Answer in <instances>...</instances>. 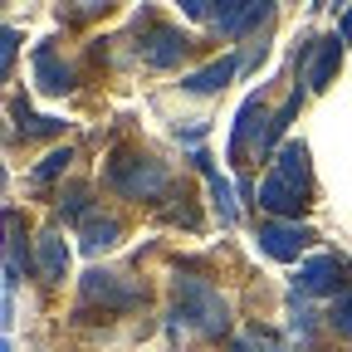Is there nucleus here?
Segmentation results:
<instances>
[{
    "label": "nucleus",
    "mask_w": 352,
    "mask_h": 352,
    "mask_svg": "<svg viewBox=\"0 0 352 352\" xmlns=\"http://www.w3.org/2000/svg\"><path fill=\"white\" fill-rule=\"evenodd\" d=\"M103 186L122 201H157L171 191V171L157 157H113L103 171Z\"/></svg>",
    "instance_id": "nucleus-1"
},
{
    "label": "nucleus",
    "mask_w": 352,
    "mask_h": 352,
    "mask_svg": "<svg viewBox=\"0 0 352 352\" xmlns=\"http://www.w3.org/2000/svg\"><path fill=\"white\" fill-rule=\"evenodd\" d=\"M176 308H182V318H186L196 333H206V338H220V333L230 328V303L220 298L215 284H206V279H196V274H182V279H176Z\"/></svg>",
    "instance_id": "nucleus-2"
},
{
    "label": "nucleus",
    "mask_w": 352,
    "mask_h": 352,
    "mask_svg": "<svg viewBox=\"0 0 352 352\" xmlns=\"http://www.w3.org/2000/svg\"><path fill=\"white\" fill-rule=\"evenodd\" d=\"M142 284L118 270H88L83 274V308H103V314H138L142 308Z\"/></svg>",
    "instance_id": "nucleus-3"
},
{
    "label": "nucleus",
    "mask_w": 352,
    "mask_h": 352,
    "mask_svg": "<svg viewBox=\"0 0 352 352\" xmlns=\"http://www.w3.org/2000/svg\"><path fill=\"white\" fill-rule=\"evenodd\" d=\"M186 50H191V39L176 30V25H147L142 30V44H138V54H142L147 69H176V64L186 59Z\"/></svg>",
    "instance_id": "nucleus-4"
},
{
    "label": "nucleus",
    "mask_w": 352,
    "mask_h": 352,
    "mask_svg": "<svg viewBox=\"0 0 352 352\" xmlns=\"http://www.w3.org/2000/svg\"><path fill=\"white\" fill-rule=\"evenodd\" d=\"M254 240H259V250L270 254V259L289 264V259H298L308 245H314V230H308V226H298V220H264Z\"/></svg>",
    "instance_id": "nucleus-5"
},
{
    "label": "nucleus",
    "mask_w": 352,
    "mask_h": 352,
    "mask_svg": "<svg viewBox=\"0 0 352 352\" xmlns=\"http://www.w3.org/2000/svg\"><path fill=\"white\" fill-rule=\"evenodd\" d=\"M308 196H314V191L298 186V182H289L284 171H270V176L259 182V206L270 210L274 220H298V210L308 206Z\"/></svg>",
    "instance_id": "nucleus-6"
},
{
    "label": "nucleus",
    "mask_w": 352,
    "mask_h": 352,
    "mask_svg": "<svg viewBox=\"0 0 352 352\" xmlns=\"http://www.w3.org/2000/svg\"><path fill=\"white\" fill-rule=\"evenodd\" d=\"M342 274H352V264L347 259H338V254H314L298 270V294H338V284H347Z\"/></svg>",
    "instance_id": "nucleus-7"
},
{
    "label": "nucleus",
    "mask_w": 352,
    "mask_h": 352,
    "mask_svg": "<svg viewBox=\"0 0 352 352\" xmlns=\"http://www.w3.org/2000/svg\"><path fill=\"white\" fill-rule=\"evenodd\" d=\"M342 34H323V39H314V50H308V64H303V83H308V94H318V88H328L333 83V74H338V59H342Z\"/></svg>",
    "instance_id": "nucleus-8"
},
{
    "label": "nucleus",
    "mask_w": 352,
    "mask_h": 352,
    "mask_svg": "<svg viewBox=\"0 0 352 352\" xmlns=\"http://www.w3.org/2000/svg\"><path fill=\"white\" fill-rule=\"evenodd\" d=\"M264 15H270V0H215L210 25H215L220 34H245V30H254Z\"/></svg>",
    "instance_id": "nucleus-9"
},
{
    "label": "nucleus",
    "mask_w": 352,
    "mask_h": 352,
    "mask_svg": "<svg viewBox=\"0 0 352 352\" xmlns=\"http://www.w3.org/2000/svg\"><path fill=\"white\" fill-rule=\"evenodd\" d=\"M34 270H39L44 284H64V274H69V245H64L59 230H44L34 240Z\"/></svg>",
    "instance_id": "nucleus-10"
},
{
    "label": "nucleus",
    "mask_w": 352,
    "mask_h": 352,
    "mask_svg": "<svg viewBox=\"0 0 352 352\" xmlns=\"http://www.w3.org/2000/svg\"><path fill=\"white\" fill-rule=\"evenodd\" d=\"M34 83L44 88V94H54V98H64L74 88V69L59 59V50H50V44L34 50Z\"/></svg>",
    "instance_id": "nucleus-11"
},
{
    "label": "nucleus",
    "mask_w": 352,
    "mask_h": 352,
    "mask_svg": "<svg viewBox=\"0 0 352 352\" xmlns=\"http://www.w3.org/2000/svg\"><path fill=\"white\" fill-rule=\"evenodd\" d=\"M78 240H83L88 254H103V250H113L122 240V220L118 215H103V210H88V220L78 226Z\"/></svg>",
    "instance_id": "nucleus-12"
},
{
    "label": "nucleus",
    "mask_w": 352,
    "mask_h": 352,
    "mask_svg": "<svg viewBox=\"0 0 352 352\" xmlns=\"http://www.w3.org/2000/svg\"><path fill=\"white\" fill-rule=\"evenodd\" d=\"M235 69H240V59H235V54H226V59H215V64H206V69L186 74V78H182V88H186V94H196V98L220 94V88L235 78Z\"/></svg>",
    "instance_id": "nucleus-13"
},
{
    "label": "nucleus",
    "mask_w": 352,
    "mask_h": 352,
    "mask_svg": "<svg viewBox=\"0 0 352 352\" xmlns=\"http://www.w3.org/2000/svg\"><path fill=\"white\" fill-rule=\"evenodd\" d=\"M6 294L15 298V284H20V274H25V235H20V220H15V210H6Z\"/></svg>",
    "instance_id": "nucleus-14"
},
{
    "label": "nucleus",
    "mask_w": 352,
    "mask_h": 352,
    "mask_svg": "<svg viewBox=\"0 0 352 352\" xmlns=\"http://www.w3.org/2000/svg\"><path fill=\"white\" fill-rule=\"evenodd\" d=\"M196 166L206 171V182H210V196H215V210H220V226H235V220H240V210H235L230 182H226V176H220V171L210 166V157H201V152H196Z\"/></svg>",
    "instance_id": "nucleus-15"
},
{
    "label": "nucleus",
    "mask_w": 352,
    "mask_h": 352,
    "mask_svg": "<svg viewBox=\"0 0 352 352\" xmlns=\"http://www.w3.org/2000/svg\"><path fill=\"white\" fill-rule=\"evenodd\" d=\"M274 171H284L289 182H298V186L314 191V171H308V147H303V142H284V147H279Z\"/></svg>",
    "instance_id": "nucleus-16"
},
{
    "label": "nucleus",
    "mask_w": 352,
    "mask_h": 352,
    "mask_svg": "<svg viewBox=\"0 0 352 352\" xmlns=\"http://www.w3.org/2000/svg\"><path fill=\"white\" fill-rule=\"evenodd\" d=\"M69 162H74V152H69V147H54L50 157L30 171V191H50V182H59V176L69 171Z\"/></svg>",
    "instance_id": "nucleus-17"
},
{
    "label": "nucleus",
    "mask_w": 352,
    "mask_h": 352,
    "mask_svg": "<svg viewBox=\"0 0 352 352\" xmlns=\"http://www.w3.org/2000/svg\"><path fill=\"white\" fill-rule=\"evenodd\" d=\"M230 352H279V347H274V338L264 328H240L235 342H230Z\"/></svg>",
    "instance_id": "nucleus-18"
},
{
    "label": "nucleus",
    "mask_w": 352,
    "mask_h": 352,
    "mask_svg": "<svg viewBox=\"0 0 352 352\" xmlns=\"http://www.w3.org/2000/svg\"><path fill=\"white\" fill-rule=\"evenodd\" d=\"M15 118L25 122V138H54V132H64V122H54V118H34L25 103H15Z\"/></svg>",
    "instance_id": "nucleus-19"
},
{
    "label": "nucleus",
    "mask_w": 352,
    "mask_h": 352,
    "mask_svg": "<svg viewBox=\"0 0 352 352\" xmlns=\"http://www.w3.org/2000/svg\"><path fill=\"white\" fill-rule=\"evenodd\" d=\"M59 215H64V220H88V191H83V186L59 191Z\"/></svg>",
    "instance_id": "nucleus-20"
},
{
    "label": "nucleus",
    "mask_w": 352,
    "mask_h": 352,
    "mask_svg": "<svg viewBox=\"0 0 352 352\" xmlns=\"http://www.w3.org/2000/svg\"><path fill=\"white\" fill-rule=\"evenodd\" d=\"M328 328H333L338 338H352V294H342V298L328 308Z\"/></svg>",
    "instance_id": "nucleus-21"
},
{
    "label": "nucleus",
    "mask_w": 352,
    "mask_h": 352,
    "mask_svg": "<svg viewBox=\"0 0 352 352\" xmlns=\"http://www.w3.org/2000/svg\"><path fill=\"white\" fill-rule=\"evenodd\" d=\"M289 333H294V342L308 347V338H314V314H308V308H294V314H289Z\"/></svg>",
    "instance_id": "nucleus-22"
},
{
    "label": "nucleus",
    "mask_w": 352,
    "mask_h": 352,
    "mask_svg": "<svg viewBox=\"0 0 352 352\" xmlns=\"http://www.w3.org/2000/svg\"><path fill=\"white\" fill-rule=\"evenodd\" d=\"M6 44H0V64H6V74H10V64H15V54H20V30L15 25H6V34H0Z\"/></svg>",
    "instance_id": "nucleus-23"
},
{
    "label": "nucleus",
    "mask_w": 352,
    "mask_h": 352,
    "mask_svg": "<svg viewBox=\"0 0 352 352\" xmlns=\"http://www.w3.org/2000/svg\"><path fill=\"white\" fill-rule=\"evenodd\" d=\"M69 6H74L78 15H103V10L113 6V0H69Z\"/></svg>",
    "instance_id": "nucleus-24"
},
{
    "label": "nucleus",
    "mask_w": 352,
    "mask_h": 352,
    "mask_svg": "<svg viewBox=\"0 0 352 352\" xmlns=\"http://www.w3.org/2000/svg\"><path fill=\"white\" fill-rule=\"evenodd\" d=\"M182 10L201 20V15H210V10H215V0H182Z\"/></svg>",
    "instance_id": "nucleus-25"
},
{
    "label": "nucleus",
    "mask_w": 352,
    "mask_h": 352,
    "mask_svg": "<svg viewBox=\"0 0 352 352\" xmlns=\"http://www.w3.org/2000/svg\"><path fill=\"white\" fill-rule=\"evenodd\" d=\"M338 34H342V39H347V44H352V6H347V10H342V25H338Z\"/></svg>",
    "instance_id": "nucleus-26"
},
{
    "label": "nucleus",
    "mask_w": 352,
    "mask_h": 352,
    "mask_svg": "<svg viewBox=\"0 0 352 352\" xmlns=\"http://www.w3.org/2000/svg\"><path fill=\"white\" fill-rule=\"evenodd\" d=\"M0 352H15V347H10V342H6V347H0Z\"/></svg>",
    "instance_id": "nucleus-27"
}]
</instances>
